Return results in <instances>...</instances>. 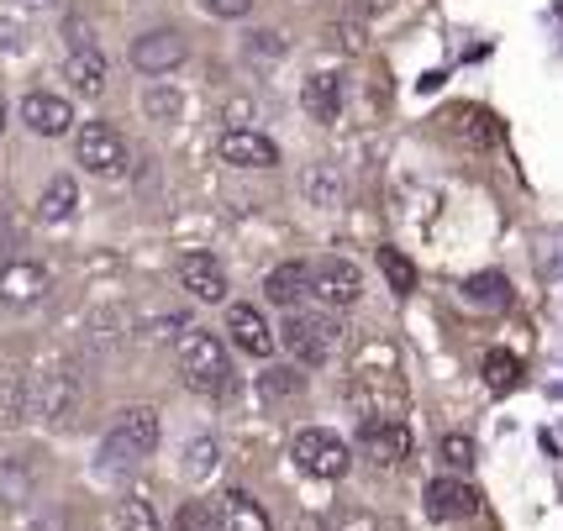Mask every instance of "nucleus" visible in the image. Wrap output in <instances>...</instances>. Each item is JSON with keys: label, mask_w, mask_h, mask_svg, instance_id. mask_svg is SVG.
Wrapping results in <instances>:
<instances>
[{"label": "nucleus", "mask_w": 563, "mask_h": 531, "mask_svg": "<svg viewBox=\"0 0 563 531\" xmlns=\"http://www.w3.org/2000/svg\"><path fill=\"white\" fill-rule=\"evenodd\" d=\"M153 447H158V411L153 406H126L117 416V427L100 436V468L106 474H132L143 458H153Z\"/></svg>", "instance_id": "obj_1"}, {"label": "nucleus", "mask_w": 563, "mask_h": 531, "mask_svg": "<svg viewBox=\"0 0 563 531\" xmlns=\"http://www.w3.org/2000/svg\"><path fill=\"white\" fill-rule=\"evenodd\" d=\"M174 358H179L185 385H196V389H227V379H232V363H227L221 338L200 332V327H190V332L174 338Z\"/></svg>", "instance_id": "obj_2"}, {"label": "nucleus", "mask_w": 563, "mask_h": 531, "mask_svg": "<svg viewBox=\"0 0 563 531\" xmlns=\"http://www.w3.org/2000/svg\"><path fill=\"white\" fill-rule=\"evenodd\" d=\"M290 458L300 463V474H311V479H343L347 468H353V447H347L338 432H327V427H311V432L295 436Z\"/></svg>", "instance_id": "obj_3"}, {"label": "nucleus", "mask_w": 563, "mask_h": 531, "mask_svg": "<svg viewBox=\"0 0 563 531\" xmlns=\"http://www.w3.org/2000/svg\"><path fill=\"white\" fill-rule=\"evenodd\" d=\"M79 164L90 174H100V179H126V164H132L126 137L111 121H85L79 126Z\"/></svg>", "instance_id": "obj_4"}, {"label": "nucleus", "mask_w": 563, "mask_h": 531, "mask_svg": "<svg viewBox=\"0 0 563 531\" xmlns=\"http://www.w3.org/2000/svg\"><path fill=\"white\" fill-rule=\"evenodd\" d=\"M343 338V327L332 321V316H317V311H295L285 327H279V342L290 347L300 363H327L332 358V347Z\"/></svg>", "instance_id": "obj_5"}, {"label": "nucleus", "mask_w": 563, "mask_h": 531, "mask_svg": "<svg viewBox=\"0 0 563 531\" xmlns=\"http://www.w3.org/2000/svg\"><path fill=\"white\" fill-rule=\"evenodd\" d=\"M311 295H317L321 306H332V311H347L364 295V274H358V264H347V258H321L311 268Z\"/></svg>", "instance_id": "obj_6"}, {"label": "nucleus", "mask_w": 563, "mask_h": 531, "mask_svg": "<svg viewBox=\"0 0 563 531\" xmlns=\"http://www.w3.org/2000/svg\"><path fill=\"white\" fill-rule=\"evenodd\" d=\"M358 447H364L379 468H395V463L411 458V432H406V421L379 416V421H364V427H358Z\"/></svg>", "instance_id": "obj_7"}, {"label": "nucleus", "mask_w": 563, "mask_h": 531, "mask_svg": "<svg viewBox=\"0 0 563 531\" xmlns=\"http://www.w3.org/2000/svg\"><path fill=\"white\" fill-rule=\"evenodd\" d=\"M190 58V43L174 32V26H158V32H143L137 43H132V64L143 74H169V69H179Z\"/></svg>", "instance_id": "obj_8"}, {"label": "nucleus", "mask_w": 563, "mask_h": 531, "mask_svg": "<svg viewBox=\"0 0 563 531\" xmlns=\"http://www.w3.org/2000/svg\"><path fill=\"white\" fill-rule=\"evenodd\" d=\"M221 158H227L232 169H274V164H279V147H274L264 132H253V126H232V132L221 137Z\"/></svg>", "instance_id": "obj_9"}, {"label": "nucleus", "mask_w": 563, "mask_h": 531, "mask_svg": "<svg viewBox=\"0 0 563 531\" xmlns=\"http://www.w3.org/2000/svg\"><path fill=\"white\" fill-rule=\"evenodd\" d=\"M179 279H185V290L206 300V306H221L227 300V268L211 258V253H185L179 258Z\"/></svg>", "instance_id": "obj_10"}, {"label": "nucleus", "mask_w": 563, "mask_h": 531, "mask_svg": "<svg viewBox=\"0 0 563 531\" xmlns=\"http://www.w3.org/2000/svg\"><path fill=\"white\" fill-rule=\"evenodd\" d=\"M479 510V495L464 479H432L427 484V516L432 521H468Z\"/></svg>", "instance_id": "obj_11"}, {"label": "nucleus", "mask_w": 563, "mask_h": 531, "mask_svg": "<svg viewBox=\"0 0 563 531\" xmlns=\"http://www.w3.org/2000/svg\"><path fill=\"white\" fill-rule=\"evenodd\" d=\"M300 106H306V117L321 121V126H332V121L343 117V74H311L306 85H300Z\"/></svg>", "instance_id": "obj_12"}, {"label": "nucleus", "mask_w": 563, "mask_h": 531, "mask_svg": "<svg viewBox=\"0 0 563 531\" xmlns=\"http://www.w3.org/2000/svg\"><path fill=\"white\" fill-rule=\"evenodd\" d=\"M227 332H232V342H238L243 353H253V358H269L274 353V327L264 321L258 306H232V311H227Z\"/></svg>", "instance_id": "obj_13"}, {"label": "nucleus", "mask_w": 563, "mask_h": 531, "mask_svg": "<svg viewBox=\"0 0 563 531\" xmlns=\"http://www.w3.org/2000/svg\"><path fill=\"white\" fill-rule=\"evenodd\" d=\"M48 295V268L43 264H0V300L5 306H37Z\"/></svg>", "instance_id": "obj_14"}, {"label": "nucleus", "mask_w": 563, "mask_h": 531, "mask_svg": "<svg viewBox=\"0 0 563 531\" xmlns=\"http://www.w3.org/2000/svg\"><path fill=\"white\" fill-rule=\"evenodd\" d=\"M22 121L37 132V137H64L74 126V111L64 96H43V90H37V96L22 100Z\"/></svg>", "instance_id": "obj_15"}, {"label": "nucleus", "mask_w": 563, "mask_h": 531, "mask_svg": "<svg viewBox=\"0 0 563 531\" xmlns=\"http://www.w3.org/2000/svg\"><path fill=\"white\" fill-rule=\"evenodd\" d=\"M221 531H274V521H269V510L258 506L247 489H227L221 495Z\"/></svg>", "instance_id": "obj_16"}, {"label": "nucleus", "mask_w": 563, "mask_h": 531, "mask_svg": "<svg viewBox=\"0 0 563 531\" xmlns=\"http://www.w3.org/2000/svg\"><path fill=\"white\" fill-rule=\"evenodd\" d=\"M264 295H269L274 306H300V300L311 295V264L290 258V264L269 268V279H264Z\"/></svg>", "instance_id": "obj_17"}, {"label": "nucleus", "mask_w": 563, "mask_h": 531, "mask_svg": "<svg viewBox=\"0 0 563 531\" xmlns=\"http://www.w3.org/2000/svg\"><path fill=\"white\" fill-rule=\"evenodd\" d=\"M106 79H111V69H106V53H69V85L79 90V96H106Z\"/></svg>", "instance_id": "obj_18"}, {"label": "nucleus", "mask_w": 563, "mask_h": 531, "mask_svg": "<svg viewBox=\"0 0 563 531\" xmlns=\"http://www.w3.org/2000/svg\"><path fill=\"white\" fill-rule=\"evenodd\" d=\"M79 211V185H74L69 174H53L43 200H37V217L43 221H69Z\"/></svg>", "instance_id": "obj_19"}, {"label": "nucleus", "mask_w": 563, "mask_h": 531, "mask_svg": "<svg viewBox=\"0 0 563 531\" xmlns=\"http://www.w3.org/2000/svg\"><path fill=\"white\" fill-rule=\"evenodd\" d=\"M464 300L485 306V311H506L511 306V279L506 274H474V279H464Z\"/></svg>", "instance_id": "obj_20"}, {"label": "nucleus", "mask_w": 563, "mask_h": 531, "mask_svg": "<svg viewBox=\"0 0 563 531\" xmlns=\"http://www.w3.org/2000/svg\"><path fill=\"white\" fill-rule=\"evenodd\" d=\"M300 190L311 206H343V174L332 169V164H311L306 179H300Z\"/></svg>", "instance_id": "obj_21"}, {"label": "nucleus", "mask_w": 563, "mask_h": 531, "mask_svg": "<svg viewBox=\"0 0 563 531\" xmlns=\"http://www.w3.org/2000/svg\"><path fill=\"white\" fill-rule=\"evenodd\" d=\"M32 406H37V416H48V421H64V416L74 411L69 379H43V385H37V395H32Z\"/></svg>", "instance_id": "obj_22"}, {"label": "nucleus", "mask_w": 563, "mask_h": 531, "mask_svg": "<svg viewBox=\"0 0 563 531\" xmlns=\"http://www.w3.org/2000/svg\"><path fill=\"white\" fill-rule=\"evenodd\" d=\"M516 379H521V358H516V353H506V347L485 353V385H490L495 395L516 389Z\"/></svg>", "instance_id": "obj_23"}, {"label": "nucleus", "mask_w": 563, "mask_h": 531, "mask_svg": "<svg viewBox=\"0 0 563 531\" xmlns=\"http://www.w3.org/2000/svg\"><path fill=\"white\" fill-rule=\"evenodd\" d=\"M379 268H385V279H390L395 290H417V264L406 258V253H395V247H379Z\"/></svg>", "instance_id": "obj_24"}, {"label": "nucleus", "mask_w": 563, "mask_h": 531, "mask_svg": "<svg viewBox=\"0 0 563 531\" xmlns=\"http://www.w3.org/2000/svg\"><path fill=\"white\" fill-rule=\"evenodd\" d=\"M174 531H221V516L206 500H185L174 516Z\"/></svg>", "instance_id": "obj_25"}, {"label": "nucleus", "mask_w": 563, "mask_h": 531, "mask_svg": "<svg viewBox=\"0 0 563 531\" xmlns=\"http://www.w3.org/2000/svg\"><path fill=\"white\" fill-rule=\"evenodd\" d=\"M185 474H190V479H206V474H217V442H211V436H196V442H185Z\"/></svg>", "instance_id": "obj_26"}, {"label": "nucleus", "mask_w": 563, "mask_h": 531, "mask_svg": "<svg viewBox=\"0 0 563 531\" xmlns=\"http://www.w3.org/2000/svg\"><path fill=\"white\" fill-rule=\"evenodd\" d=\"M442 463H448V468H459V474H464V468H474V442H468L464 432H453V436H442Z\"/></svg>", "instance_id": "obj_27"}, {"label": "nucleus", "mask_w": 563, "mask_h": 531, "mask_svg": "<svg viewBox=\"0 0 563 531\" xmlns=\"http://www.w3.org/2000/svg\"><path fill=\"white\" fill-rule=\"evenodd\" d=\"M258 385H264V395H269V400H279V395H300V385H306V379H300L295 368H285V363H279V368H269Z\"/></svg>", "instance_id": "obj_28"}, {"label": "nucleus", "mask_w": 563, "mask_h": 531, "mask_svg": "<svg viewBox=\"0 0 563 531\" xmlns=\"http://www.w3.org/2000/svg\"><path fill=\"white\" fill-rule=\"evenodd\" d=\"M122 531H158V516H153V506L147 500H122Z\"/></svg>", "instance_id": "obj_29"}, {"label": "nucleus", "mask_w": 563, "mask_h": 531, "mask_svg": "<svg viewBox=\"0 0 563 531\" xmlns=\"http://www.w3.org/2000/svg\"><path fill=\"white\" fill-rule=\"evenodd\" d=\"M247 53H253V58H279V53H285V37H279V32H253V37H247Z\"/></svg>", "instance_id": "obj_30"}, {"label": "nucleus", "mask_w": 563, "mask_h": 531, "mask_svg": "<svg viewBox=\"0 0 563 531\" xmlns=\"http://www.w3.org/2000/svg\"><path fill=\"white\" fill-rule=\"evenodd\" d=\"M143 106H147V117H164V121L179 117V96H174V90H147Z\"/></svg>", "instance_id": "obj_31"}, {"label": "nucleus", "mask_w": 563, "mask_h": 531, "mask_svg": "<svg viewBox=\"0 0 563 531\" xmlns=\"http://www.w3.org/2000/svg\"><path fill=\"white\" fill-rule=\"evenodd\" d=\"M211 16H227V22H243L247 11H253V0H200Z\"/></svg>", "instance_id": "obj_32"}, {"label": "nucleus", "mask_w": 563, "mask_h": 531, "mask_svg": "<svg viewBox=\"0 0 563 531\" xmlns=\"http://www.w3.org/2000/svg\"><path fill=\"white\" fill-rule=\"evenodd\" d=\"M90 48H96L90 22H85V16H74V22H69V53H90Z\"/></svg>", "instance_id": "obj_33"}, {"label": "nucleus", "mask_w": 563, "mask_h": 531, "mask_svg": "<svg viewBox=\"0 0 563 531\" xmlns=\"http://www.w3.org/2000/svg\"><path fill=\"white\" fill-rule=\"evenodd\" d=\"M338 48H364V26H358V32H353V26H338Z\"/></svg>", "instance_id": "obj_34"}, {"label": "nucleus", "mask_w": 563, "mask_h": 531, "mask_svg": "<svg viewBox=\"0 0 563 531\" xmlns=\"http://www.w3.org/2000/svg\"><path fill=\"white\" fill-rule=\"evenodd\" d=\"M0 48H26V32H11V26L0 22Z\"/></svg>", "instance_id": "obj_35"}, {"label": "nucleus", "mask_w": 563, "mask_h": 531, "mask_svg": "<svg viewBox=\"0 0 563 531\" xmlns=\"http://www.w3.org/2000/svg\"><path fill=\"white\" fill-rule=\"evenodd\" d=\"M22 5H32V11H48V5H58V0H22Z\"/></svg>", "instance_id": "obj_36"}, {"label": "nucleus", "mask_w": 563, "mask_h": 531, "mask_svg": "<svg viewBox=\"0 0 563 531\" xmlns=\"http://www.w3.org/2000/svg\"><path fill=\"white\" fill-rule=\"evenodd\" d=\"M0 126H5V111H0Z\"/></svg>", "instance_id": "obj_37"}]
</instances>
